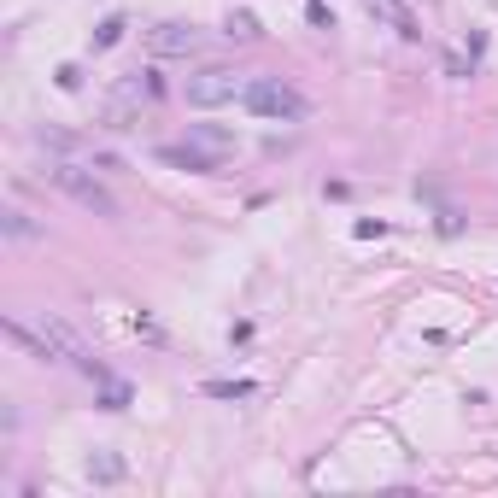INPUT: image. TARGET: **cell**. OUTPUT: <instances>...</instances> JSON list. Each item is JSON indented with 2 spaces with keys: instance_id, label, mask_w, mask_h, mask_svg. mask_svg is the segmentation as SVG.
<instances>
[{
  "instance_id": "16",
  "label": "cell",
  "mask_w": 498,
  "mask_h": 498,
  "mask_svg": "<svg viewBox=\"0 0 498 498\" xmlns=\"http://www.w3.org/2000/svg\"><path fill=\"white\" fill-rule=\"evenodd\" d=\"M53 82H59L65 94H77V89H82V71H77V65H59V71H53Z\"/></svg>"
},
{
  "instance_id": "15",
  "label": "cell",
  "mask_w": 498,
  "mask_h": 498,
  "mask_svg": "<svg viewBox=\"0 0 498 498\" xmlns=\"http://www.w3.org/2000/svg\"><path fill=\"white\" fill-rule=\"evenodd\" d=\"M118 42H123V18H106L94 30V47H118Z\"/></svg>"
},
{
  "instance_id": "2",
  "label": "cell",
  "mask_w": 498,
  "mask_h": 498,
  "mask_svg": "<svg viewBox=\"0 0 498 498\" xmlns=\"http://www.w3.org/2000/svg\"><path fill=\"white\" fill-rule=\"evenodd\" d=\"M246 111L253 118H264V123H305L311 118V100L293 89V82H282V77H246Z\"/></svg>"
},
{
  "instance_id": "8",
  "label": "cell",
  "mask_w": 498,
  "mask_h": 498,
  "mask_svg": "<svg viewBox=\"0 0 498 498\" xmlns=\"http://www.w3.org/2000/svg\"><path fill=\"white\" fill-rule=\"evenodd\" d=\"M158 158L165 165H177V170H194V177H211V170H223V165H211L199 147H188V141H170V147H158Z\"/></svg>"
},
{
  "instance_id": "14",
  "label": "cell",
  "mask_w": 498,
  "mask_h": 498,
  "mask_svg": "<svg viewBox=\"0 0 498 498\" xmlns=\"http://www.w3.org/2000/svg\"><path fill=\"white\" fill-rule=\"evenodd\" d=\"M100 398H106V410H123V405H129V388L111 381V376H100Z\"/></svg>"
},
{
  "instance_id": "5",
  "label": "cell",
  "mask_w": 498,
  "mask_h": 498,
  "mask_svg": "<svg viewBox=\"0 0 498 498\" xmlns=\"http://www.w3.org/2000/svg\"><path fill=\"white\" fill-rule=\"evenodd\" d=\"M141 42H147V53H158V59H188V53L206 47V30H194V24H182V18H165V24H153Z\"/></svg>"
},
{
  "instance_id": "3",
  "label": "cell",
  "mask_w": 498,
  "mask_h": 498,
  "mask_svg": "<svg viewBox=\"0 0 498 498\" xmlns=\"http://www.w3.org/2000/svg\"><path fill=\"white\" fill-rule=\"evenodd\" d=\"M42 177L53 182L59 194H71L77 206H89L94 217H118V194H111L106 182L94 177V170H82V165H71V158H59V165H47V170H42Z\"/></svg>"
},
{
  "instance_id": "9",
  "label": "cell",
  "mask_w": 498,
  "mask_h": 498,
  "mask_svg": "<svg viewBox=\"0 0 498 498\" xmlns=\"http://www.w3.org/2000/svg\"><path fill=\"white\" fill-rule=\"evenodd\" d=\"M223 35H229V42H258L264 30H258L253 12H229V18H223Z\"/></svg>"
},
{
  "instance_id": "4",
  "label": "cell",
  "mask_w": 498,
  "mask_h": 498,
  "mask_svg": "<svg viewBox=\"0 0 498 498\" xmlns=\"http://www.w3.org/2000/svg\"><path fill=\"white\" fill-rule=\"evenodd\" d=\"M241 94H246V77L229 71V65H206L199 77H188V106H199V111L229 106V100H241Z\"/></svg>"
},
{
  "instance_id": "10",
  "label": "cell",
  "mask_w": 498,
  "mask_h": 498,
  "mask_svg": "<svg viewBox=\"0 0 498 498\" xmlns=\"http://www.w3.org/2000/svg\"><path fill=\"white\" fill-rule=\"evenodd\" d=\"M35 147H53V153H82V141H77V135H59V129H42V135H35Z\"/></svg>"
},
{
  "instance_id": "6",
  "label": "cell",
  "mask_w": 498,
  "mask_h": 498,
  "mask_svg": "<svg viewBox=\"0 0 498 498\" xmlns=\"http://www.w3.org/2000/svg\"><path fill=\"white\" fill-rule=\"evenodd\" d=\"M364 6H369V18L388 24V30L405 35V42H417V35H422V24H417V12H410V0H364Z\"/></svg>"
},
{
  "instance_id": "13",
  "label": "cell",
  "mask_w": 498,
  "mask_h": 498,
  "mask_svg": "<svg viewBox=\"0 0 498 498\" xmlns=\"http://www.w3.org/2000/svg\"><path fill=\"white\" fill-rule=\"evenodd\" d=\"M0 217H6V235H12V241H30V235H35V223L24 217L18 206H6V211H0Z\"/></svg>"
},
{
  "instance_id": "12",
  "label": "cell",
  "mask_w": 498,
  "mask_h": 498,
  "mask_svg": "<svg viewBox=\"0 0 498 498\" xmlns=\"http://www.w3.org/2000/svg\"><path fill=\"white\" fill-rule=\"evenodd\" d=\"M89 475H94V481H123V464H118L111 452H100V457H89Z\"/></svg>"
},
{
  "instance_id": "7",
  "label": "cell",
  "mask_w": 498,
  "mask_h": 498,
  "mask_svg": "<svg viewBox=\"0 0 498 498\" xmlns=\"http://www.w3.org/2000/svg\"><path fill=\"white\" fill-rule=\"evenodd\" d=\"M188 147H199L211 165H229V158H235V135L217 129V123H194V129H188Z\"/></svg>"
},
{
  "instance_id": "11",
  "label": "cell",
  "mask_w": 498,
  "mask_h": 498,
  "mask_svg": "<svg viewBox=\"0 0 498 498\" xmlns=\"http://www.w3.org/2000/svg\"><path fill=\"white\" fill-rule=\"evenodd\" d=\"M206 393L211 398H253L258 388H253V381H206Z\"/></svg>"
},
{
  "instance_id": "1",
  "label": "cell",
  "mask_w": 498,
  "mask_h": 498,
  "mask_svg": "<svg viewBox=\"0 0 498 498\" xmlns=\"http://www.w3.org/2000/svg\"><path fill=\"white\" fill-rule=\"evenodd\" d=\"M158 94H165L158 71H129V77L106 94V129H141V118L158 106Z\"/></svg>"
}]
</instances>
